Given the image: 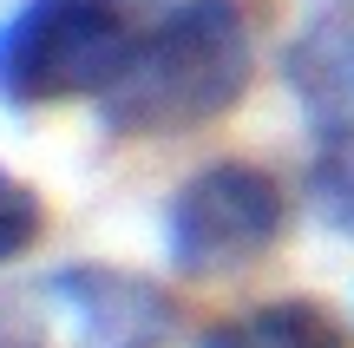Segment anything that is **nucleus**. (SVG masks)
Returning <instances> with one entry per match:
<instances>
[{"mask_svg": "<svg viewBox=\"0 0 354 348\" xmlns=\"http://www.w3.org/2000/svg\"><path fill=\"white\" fill-rule=\"evenodd\" d=\"M256 86V33L236 0H177L131 39L118 79L92 99L112 138H184L236 112Z\"/></svg>", "mask_w": 354, "mask_h": 348, "instance_id": "1", "label": "nucleus"}, {"mask_svg": "<svg viewBox=\"0 0 354 348\" xmlns=\"http://www.w3.org/2000/svg\"><path fill=\"white\" fill-rule=\"evenodd\" d=\"M197 348H348V329L315 296H276L243 315H223L197 336Z\"/></svg>", "mask_w": 354, "mask_h": 348, "instance_id": "5", "label": "nucleus"}, {"mask_svg": "<svg viewBox=\"0 0 354 348\" xmlns=\"http://www.w3.org/2000/svg\"><path fill=\"white\" fill-rule=\"evenodd\" d=\"M131 20L118 0H20L0 20V105L99 99L131 53Z\"/></svg>", "mask_w": 354, "mask_h": 348, "instance_id": "3", "label": "nucleus"}, {"mask_svg": "<svg viewBox=\"0 0 354 348\" xmlns=\"http://www.w3.org/2000/svg\"><path fill=\"white\" fill-rule=\"evenodd\" d=\"M39 230H46V204H39V191L20 178V171L0 165V270L20 263L26 250L39 244Z\"/></svg>", "mask_w": 354, "mask_h": 348, "instance_id": "8", "label": "nucleus"}, {"mask_svg": "<svg viewBox=\"0 0 354 348\" xmlns=\"http://www.w3.org/2000/svg\"><path fill=\"white\" fill-rule=\"evenodd\" d=\"M289 197L250 158H216L190 171L165 204V257L177 276H236L282 244Z\"/></svg>", "mask_w": 354, "mask_h": 348, "instance_id": "4", "label": "nucleus"}, {"mask_svg": "<svg viewBox=\"0 0 354 348\" xmlns=\"http://www.w3.org/2000/svg\"><path fill=\"white\" fill-rule=\"evenodd\" d=\"M302 197H308V217L322 230L354 237V131H328L322 138V152L308 158Z\"/></svg>", "mask_w": 354, "mask_h": 348, "instance_id": "7", "label": "nucleus"}, {"mask_svg": "<svg viewBox=\"0 0 354 348\" xmlns=\"http://www.w3.org/2000/svg\"><path fill=\"white\" fill-rule=\"evenodd\" d=\"M177 296L112 263H66L0 296V348H165Z\"/></svg>", "mask_w": 354, "mask_h": 348, "instance_id": "2", "label": "nucleus"}, {"mask_svg": "<svg viewBox=\"0 0 354 348\" xmlns=\"http://www.w3.org/2000/svg\"><path fill=\"white\" fill-rule=\"evenodd\" d=\"M289 79L322 118L354 112V26H322L289 53Z\"/></svg>", "mask_w": 354, "mask_h": 348, "instance_id": "6", "label": "nucleus"}]
</instances>
